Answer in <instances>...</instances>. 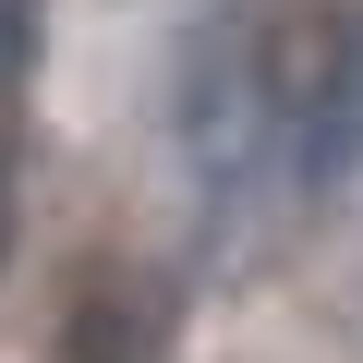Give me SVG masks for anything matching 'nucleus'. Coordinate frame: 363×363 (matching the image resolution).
<instances>
[{
  "label": "nucleus",
  "mask_w": 363,
  "mask_h": 363,
  "mask_svg": "<svg viewBox=\"0 0 363 363\" xmlns=\"http://www.w3.org/2000/svg\"><path fill=\"white\" fill-rule=\"evenodd\" d=\"M363 85V0H267L255 25V97L279 121H327Z\"/></svg>",
  "instance_id": "1"
},
{
  "label": "nucleus",
  "mask_w": 363,
  "mask_h": 363,
  "mask_svg": "<svg viewBox=\"0 0 363 363\" xmlns=\"http://www.w3.org/2000/svg\"><path fill=\"white\" fill-rule=\"evenodd\" d=\"M61 351H73V363H145V315H133V303H73Z\"/></svg>",
  "instance_id": "2"
},
{
  "label": "nucleus",
  "mask_w": 363,
  "mask_h": 363,
  "mask_svg": "<svg viewBox=\"0 0 363 363\" xmlns=\"http://www.w3.org/2000/svg\"><path fill=\"white\" fill-rule=\"evenodd\" d=\"M13 218L25 206H13V145H0V267H13Z\"/></svg>",
  "instance_id": "3"
}]
</instances>
